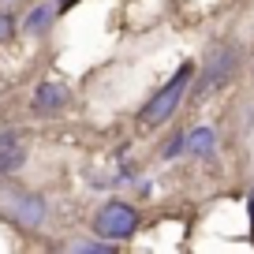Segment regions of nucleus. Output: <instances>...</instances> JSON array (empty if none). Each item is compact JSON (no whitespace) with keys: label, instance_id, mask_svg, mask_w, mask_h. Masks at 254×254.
<instances>
[{"label":"nucleus","instance_id":"obj_8","mask_svg":"<svg viewBox=\"0 0 254 254\" xmlns=\"http://www.w3.org/2000/svg\"><path fill=\"white\" fill-rule=\"evenodd\" d=\"M49 23H53V4H41L26 15V34H45Z\"/></svg>","mask_w":254,"mask_h":254},{"label":"nucleus","instance_id":"obj_1","mask_svg":"<svg viewBox=\"0 0 254 254\" xmlns=\"http://www.w3.org/2000/svg\"><path fill=\"white\" fill-rule=\"evenodd\" d=\"M190 75H194V67H190V64H180V71H176L172 79H168L165 86H161L157 94H153L150 101L142 105V112H138V124H146V127L168 124V120L176 116V109L183 105L187 90H190Z\"/></svg>","mask_w":254,"mask_h":254},{"label":"nucleus","instance_id":"obj_5","mask_svg":"<svg viewBox=\"0 0 254 254\" xmlns=\"http://www.w3.org/2000/svg\"><path fill=\"white\" fill-rule=\"evenodd\" d=\"M71 101V90L64 86V82H41L38 90H34V112H60L64 105Z\"/></svg>","mask_w":254,"mask_h":254},{"label":"nucleus","instance_id":"obj_11","mask_svg":"<svg viewBox=\"0 0 254 254\" xmlns=\"http://www.w3.org/2000/svg\"><path fill=\"white\" fill-rule=\"evenodd\" d=\"M8 34H11V19H8V15H0V41L8 38Z\"/></svg>","mask_w":254,"mask_h":254},{"label":"nucleus","instance_id":"obj_9","mask_svg":"<svg viewBox=\"0 0 254 254\" xmlns=\"http://www.w3.org/2000/svg\"><path fill=\"white\" fill-rule=\"evenodd\" d=\"M71 251H79V254H109L112 239H105V243H97V239H79V243H71Z\"/></svg>","mask_w":254,"mask_h":254},{"label":"nucleus","instance_id":"obj_2","mask_svg":"<svg viewBox=\"0 0 254 254\" xmlns=\"http://www.w3.org/2000/svg\"><path fill=\"white\" fill-rule=\"evenodd\" d=\"M236 67H239V45H217L213 53L206 56V71H202V79L190 86V97L202 101V97L217 94L221 86H228V79L236 75Z\"/></svg>","mask_w":254,"mask_h":254},{"label":"nucleus","instance_id":"obj_12","mask_svg":"<svg viewBox=\"0 0 254 254\" xmlns=\"http://www.w3.org/2000/svg\"><path fill=\"white\" fill-rule=\"evenodd\" d=\"M251 228H254V194H251Z\"/></svg>","mask_w":254,"mask_h":254},{"label":"nucleus","instance_id":"obj_3","mask_svg":"<svg viewBox=\"0 0 254 254\" xmlns=\"http://www.w3.org/2000/svg\"><path fill=\"white\" fill-rule=\"evenodd\" d=\"M0 209L23 228H38L45 221V198L34 194V190L11 187V183H0Z\"/></svg>","mask_w":254,"mask_h":254},{"label":"nucleus","instance_id":"obj_10","mask_svg":"<svg viewBox=\"0 0 254 254\" xmlns=\"http://www.w3.org/2000/svg\"><path fill=\"white\" fill-rule=\"evenodd\" d=\"M180 153H187V135L168 138V146H165V157H168V161H172V157H180Z\"/></svg>","mask_w":254,"mask_h":254},{"label":"nucleus","instance_id":"obj_6","mask_svg":"<svg viewBox=\"0 0 254 254\" xmlns=\"http://www.w3.org/2000/svg\"><path fill=\"white\" fill-rule=\"evenodd\" d=\"M23 161H26V146L19 142L15 135H0V176L15 172Z\"/></svg>","mask_w":254,"mask_h":254},{"label":"nucleus","instance_id":"obj_4","mask_svg":"<svg viewBox=\"0 0 254 254\" xmlns=\"http://www.w3.org/2000/svg\"><path fill=\"white\" fill-rule=\"evenodd\" d=\"M135 228H138V213L127 206V202H109L94 221V232L101 239H112V243H116V239H131Z\"/></svg>","mask_w":254,"mask_h":254},{"label":"nucleus","instance_id":"obj_7","mask_svg":"<svg viewBox=\"0 0 254 254\" xmlns=\"http://www.w3.org/2000/svg\"><path fill=\"white\" fill-rule=\"evenodd\" d=\"M213 150H217V135L209 127H194L187 135V153H194V157H213Z\"/></svg>","mask_w":254,"mask_h":254}]
</instances>
